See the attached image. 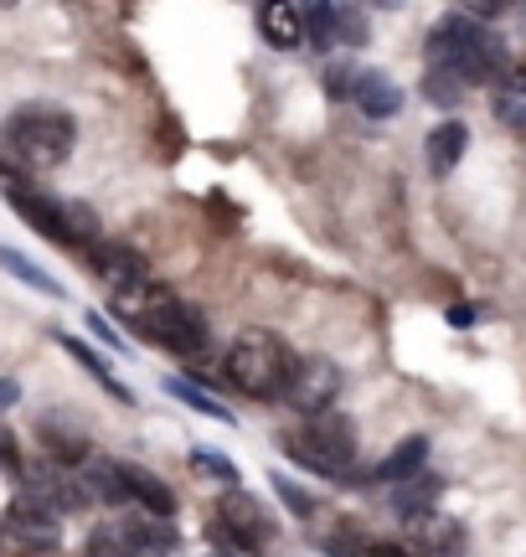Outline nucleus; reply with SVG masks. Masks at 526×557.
Masks as SVG:
<instances>
[{
	"label": "nucleus",
	"instance_id": "f257e3e1",
	"mask_svg": "<svg viewBox=\"0 0 526 557\" xmlns=\"http://www.w3.org/2000/svg\"><path fill=\"white\" fill-rule=\"evenodd\" d=\"M424 58L428 67L454 73L465 88H475V83H496L506 73V41L496 37L486 21L454 11V16L434 21V32L424 37Z\"/></svg>",
	"mask_w": 526,
	"mask_h": 557
},
{
	"label": "nucleus",
	"instance_id": "f03ea898",
	"mask_svg": "<svg viewBox=\"0 0 526 557\" xmlns=\"http://www.w3.org/2000/svg\"><path fill=\"white\" fill-rule=\"evenodd\" d=\"M295 372V351L284 346V336L263 331V325H248L227 341L223 351V377L233 393H243L253 403H268L284 393V382Z\"/></svg>",
	"mask_w": 526,
	"mask_h": 557
},
{
	"label": "nucleus",
	"instance_id": "7ed1b4c3",
	"mask_svg": "<svg viewBox=\"0 0 526 557\" xmlns=\"http://www.w3.org/2000/svg\"><path fill=\"white\" fill-rule=\"evenodd\" d=\"M73 139H78V124L62 103H21L5 120V145L26 171H58L73 156Z\"/></svg>",
	"mask_w": 526,
	"mask_h": 557
},
{
	"label": "nucleus",
	"instance_id": "20e7f679",
	"mask_svg": "<svg viewBox=\"0 0 526 557\" xmlns=\"http://www.w3.org/2000/svg\"><path fill=\"white\" fill-rule=\"evenodd\" d=\"M284 449L300 459L304 470H315L325 480H346L351 475V465H356V423L336 408H325V413H310L300 434L284 438Z\"/></svg>",
	"mask_w": 526,
	"mask_h": 557
},
{
	"label": "nucleus",
	"instance_id": "39448f33",
	"mask_svg": "<svg viewBox=\"0 0 526 557\" xmlns=\"http://www.w3.org/2000/svg\"><path fill=\"white\" fill-rule=\"evenodd\" d=\"M129 331L150 346H161V351H176V357H202L206 341H212V325H206L202 310L176 299L171 289H161L140 315H129Z\"/></svg>",
	"mask_w": 526,
	"mask_h": 557
},
{
	"label": "nucleus",
	"instance_id": "423d86ee",
	"mask_svg": "<svg viewBox=\"0 0 526 557\" xmlns=\"http://www.w3.org/2000/svg\"><path fill=\"white\" fill-rule=\"evenodd\" d=\"M5 201H11V212H16L26 227H37L41 238H52L58 248L67 253H83L88 243L99 238L93 233V218L83 212V207H62L58 197H47V191H32V186H5Z\"/></svg>",
	"mask_w": 526,
	"mask_h": 557
},
{
	"label": "nucleus",
	"instance_id": "0eeeda50",
	"mask_svg": "<svg viewBox=\"0 0 526 557\" xmlns=\"http://www.w3.org/2000/svg\"><path fill=\"white\" fill-rule=\"evenodd\" d=\"M295 413H325L330 403L341 398V367L330 357H300L295 361V372H289V382H284V393H279Z\"/></svg>",
	"mask_w": 526,
	"mask_h": 557
},
{
	"label": "nucleus",
	"instance_id": "6e6552de",
	"mask_svg": "<svg viewBox=\"0 0 526 557\" xmlns=\"http://www.w3.org/2000/svg\"><path fill=\"white\" fill-rule=\"evenodd\" d=\"M83 263H88L109 289H140V284L155 278L140 248H129V243H120V238H93L83 248Z\"/></svg>",
	"mask_w": 526,
	"mask_h": 557
},
{
	"label": "nucleus",
	"instance_id": "1a4fd4ad",
	"mask_svg": "<svg viewBox=\"0 0 526 557\" xmlns=\"http://www.w3.org/2000/svg\"><path fill=\"white\" fill-rule=\"evenodd\" d=\"M5 527L16 532L26 547H58V511L52 506H41L32 491H16V500H11V511H5Z\"/></svg>",
	"mask_w": 526,
	"mask_h": 557
},
{
	"label": "nucleus",
	"instance_id": "9d476101",
	"mask_svg": "<svg viewBox=\"0 0 526 557\" xmlns=\"http://www.w3.org/2000/svg\"><path fill=\"white\" fill-rule=\"evenodd\" d=\"M366 120H392V114H403V88L387 78V73H377V67H356V83H351V99Z\"/></svg>",
	"mask_w": 526,
	"mask_h": 557
},
{
	"label": "nucleus",
	"instance_id": "9b49d317",
	"mask_svg": "<svg viewBox=\"0 0 526 557\" xmlns=\"http://www.w3.org/2000/svg\"><path fill=\"white\" fill-rule=\"evenodd\" d=\"M120 475H124V485H129V500L145 506V517H161V521L176 517V496H171V485H165L155 470H145V465H120Z\"/></svg>",
	"mask_w": 526,
	"mask_h": 557
},
{
	"label": "nucleus",
	"instance_id": "f8f14e48",
	"mask_svg": "<svg viewBox=\"0 0 526 557\" xmlns=\"http://www.w3.org/2000/svg\"><path fill=\"white\" fill-rule=\"evenodd\" d=\"M58 346H62V351H67L73 361H78L83 372H88V377L99 382V387H103V393H109L114 403H124V408L135 403V393H129V387L120 382V372H109V361H103V351H93V346H88V341H78L73 331H58Z\"/></svg>",
	"mask_w": 526,
	"mask_h": 557
},
{
	"label": "nucleus",
	"instance_id": "ddd939ff",
	"mask_svg": "<svg viewBox=\"0 0 526 557\" xmlns=\"http://www.w3.org/2000/svg\"><path fill=\"white\" fill-rule=\"evenodd\" d=\"M465 150H469L465 120L434 124V129H428V139H424V156H428V171H434V176H449V171L465 160Z\"/></svg>",
	"mask_w": 526,
	"mask_h": 557
},
{
	"label": "nucleus",
	"instance_id": "4468645a",
	"mask_svg": "<svg viewBox=\"0 0 526 557\" xmlns=\"http://www.w3.org/2000/svg\"><path fill=\"white\" fill-rule=\"evenodd\" d=\"M259 32L268 47H279V52H295L304 41V16L289 5V0H263L259 5Z\"/></svg>",
	"mask_w": 526,
	"mask_h": 557
},
{
	"label": "nucleus",
	"instance_id": "2eb2a0df",
	"mask_svg": "<svg viewBox=\"0 0 526 557\" xmlns=\"http://www.w3.org/2000/svg\"><path fill=\"white\" fill-rule=\"evenodd\" d=\"M490 109L506 129H522L526 135V67H506L501 78L490 83Z\"/></svg>",
	"mask_w": 526,
	"mask_h": 557
},
{
	"label": "nucleus",
	"instance_id": "dca6fc26",
	"mask_svg": "<svg viewBox=\"0 0 526 557\" xmlns=\"http://www.w3.org/2000/svg\"><path fill=\"white\" fill-rule=\"evenodd\" d=\"M428 465V438L424 434H408V438H398V449L372 470V480H383V485H403V480H413L418 470Z\"/></svg>",
	"mask_w": 526,
	"mask_h": 557
},
{
	"label": "nucleus",
	"instance_id": "f3484780",
	"mask_svg": "<svg viewBox=\"0 0 526 557\" xmlns=\"http://www.w3.org/2000/svg\"><path fill=\"white\" fill-rule=\"evenodd\" d=\"M37 434H41V444H47V459H52V465H83V459H88V434H83V429H67L58 413L41 418Z\"/></svg>",
	"mask_w": 526,
	"mask_h": 557
},
{
	"label": "nucleus",
	"instance_id": "a211bd4d",
	"mask_svg": "<svg viewBox=\"0 0 526 557\" xmlns=\"http://www.w3.org/2000/svg\"><path fill=\"white\" fill-rule=\"evenodd\" d=\"M300 16H304V41H310V47L330 52V47L341 41V0H310Z\"/></svg>",
	"mask_w": 526,
	"mask_h": 557
},
{
	"label": "nucleus",
	"instance_id": "6ab92c4d",
	"mask_svg": "<svg viewBox=\"0 0 526 557\" xmlns=\"http://www.w3.org/2000/svg\"><path fill=\"white\" fill-rule=\"evenodd\" d=\"M0 269L11 278H21L26 289H37V295H47V299H67V284L62 278H52L41 263H32L26 253H16V248H0Z\"/></svg>",
	"mask_w": 526,
	"mask_h": 557
},
{
	"label": "nucleus",
	"instance_id": "aec40b11",
	"mask_svg": "<svg viewBox=\"0 0 526 557\" xmlns=\"http://www.w3.org/2000/svg\"><path fill=\"white\" fill-rule=\"evenodd\" d=\"M83 491H88V500H103V506H129V485L120 475V459H93L88 475H83Z\"/></svg>",
	"mask_w": 526,
	"mask_h": 557
},
{
	"label": "nucleus",
	"instance_id": "412c9836",
	"mask_svg": "<svg viewBox=\"0 0 526 557\" xmlns=\"http://www.w3.org/2000/svg\"><path fill=\"white\" fill-rule=\"evenodd\" d=\"M434 500H439V480H434V475H413V480H403V485H398L392 511H398L403 521H428Z\"/></svg>",
	"mask_w": 526,
	"mask_h": 557
},
{
	"label": "nucleus",
	"instance_id": "4be33fe9",
	"mask_svg": "<svg viewBox=\"0 0 526 557\" xmlns=\"http://www.w3.org/2000/svg\"><path fill=\"white\" fill-rule=\"evenodd\" d=\"M165 393L176 403H186L191 413H202V418H212V423H233V408H223V403L206 393L202 382H191V377H165Z\"/></svg>",
	"mask_w": 526,
	"mask_h": 557
},
{
	"label": "nucleus",
	"instance_id": "5701e85b",
	"mask_svg": "<svg viewBox=\"0 0 526 557\" xmlns=\"http://www.w3.org/2000/svg\"><path fill=\"white\" fill-rule=\"evenodd\" d=\"M83 557H140V547H135V532H129L124 521H103V527L88 532Z\"/></svg>",
	"mask_w": 526,
	"mask_h": 557
},
{
	"label": "nucleus",
	"instance_id": "b1692460",
	"mask_svg": "<svg viewBox=\"0 0 526 557\" xmlns=\"http://www.w3.org/2000/svg\"><path fill=\"white\" fill-rule=\"evenodd\" d=\"M424 99L439 103V109H454V103L465 99V83L454 78V73H439V67H428V73H424Z\"/></svg>",
	"mask_w": 526,
	"mask_h": 557
},
{
	"label": "nucleus",
	"instance_id": "393cba45",
	"mask_svg": "<svg viewBox=\"0 0 526 557\" xmlns=\"http://www.w3.org/2000/svg\"><path fill=\"white\" fill-rule=\"evenodd\" d=\"M191 470L206 480H217V485H238V465L217 449H191Z\"/></svg>",
	"mask_w": 526,
	"mask_h": 557
},
{
	"label": "nucleus",
	"instance_id": "a878e982",
	"mask_svg": "<svg viewBox=\"0 0 526 557\" xmlns=\"http://www.w3.org/2000/svg\"><path fill=\"white\" fill-rule=\"evenodd\" d=\"M321 83H325V94H330V99H351V83H356V62H330Z\"/></svg>",
	"mask_w": 526,
	"mask_h": 557
},
{
	"label": "nucleus",
	"instance_id": "bb28decb",
	"mask_svg": "<svg viewBox=\"0 0 526 557\" xmlns=\"http://www.w3.org/2000/svg\"><path fill=\"white\" fill-rule=\"evenodd\" d=\"M268 485L279 491V500H284V506H289V511H295V517H310V511H315V500L304 496V491H300V485H295V480H284V475H268Z\"/></svg>",
	"mask_w": 526,
	"mask_h": 557
},
{
	"label": "nucleus",
	"instance_id": "cd10ccee",
	"mask_svg": "<svg viewBox=\"0 0 526 557\" xmlns=\"http://www.w3.org/2000/svg\"><path fill=\"white\" fill-rule=\"evenodd\" d=\"M88 331H93V336L103 341V346H109V351H129V341L120 336V331H114V325H109V315H103V310H88Z\"/></svg>",
	"mask_w": 526,
	"mask_h": 557
},
{
	"label": "nucleus",
	"instance_id": "c85d7f7f",
	"mask_svg": "<svg viewBox=\"0 0 526 557\" xmlns=\"http://www.w3.org/2000/svg\"><path fill=\"white\" fill-rule=\"evenodd\" d=\"M454 5H460L465 16H475V21H496L511 5V0H454Z\"/></svg>",
	"mask_w": 526,
	"mask_h": 557
},
{
	"label": "nucleus",
	"instance_id": "c756f323",
	"mask_svg": "<svg viewBox=\"0 0 526 557\" xmlns=\"http://www.w3.org/2000/svg\"><path fill=\"white\" fill-rule=\"evenodd\" d=\"M341 41H351V47L366 41V21H362V11H351V5H341Z\"/></svg>",
	"mask_w": 526,
	"mask_h": 557
},
{
	"label": "nucleus",
	"instance_id": "7c9ffc66",
	"mask_svg": "<svg viewBox=\"0 0 526 557\" xmlns=\"http://www.w3.org/2000/svg\"><path fill=\"white\" fill-rule=\"evenodd\" d=\"M0 470H11V475H21V449H16V434H5V429H0Z\"/></svg>",
	"mask_w": 526,
	"mask_h": 557
},
{
	"label": "nucleus",
	"instance_id": "2f4dec72",
	"mask_svg": "<svg viewBox=\"0 0 526 557\" xmlns=\"http://www.w3.org/2000/svg\"><path fill=\"white\" fill-rule=\"evenodd\" d=\"M449 325H454V331H469V325H480V305H454V310H449Z\"/></svg>",
	"mask_w": 526,
	"mask_h": 557
},
{
	"label": "nucleus",
	"instance_id": "473e14b6",
	"mask_svg": "<svg viewBox=\"0 0 526 557\" xmlns=\"http://www.w3.org/2000/svg\"><path fill=\"white\" fill-rule=\"evenodd\" d=\"M16 403H21V382L0 377V413H5V408H16Z\"/></svg>",
	"mask_w": 526,
	"mask_h": 557
},
{
	"label": "nucleus",
	"instance_id": "72a5a7b5",
	"mask_svg": "<svg viewBox=\"0 0 526 557\" xmlns=\"http://www.w3.org/2000/svg\"><path fill=\"white\" fill-rule=\"evenodd\" d=\"M377 5H398V0H377Z\"/></svg>",
	"mask_w": 526,
	"mask_h": 557
},
{
	"label": "nucleus",
	"instance_id": "f704fd0d",
	"mask_svg": "<svg viewBox=\"0 0 526 557\" xmlns=\"http://www.w3.org/2000/svg\"><path fill=\"white\" fill-rule=\"evenodd\" d=\"M0 5H16V0H0Z\"/></svg>",
	"mask_w": 526,
	"mask_h": 557
}]
</instances>
